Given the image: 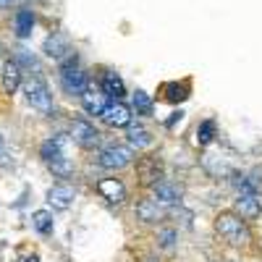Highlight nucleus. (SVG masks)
I'll use <instances>...</instances> for the list:
<instances>
[{"label": "nucleus", "instance_id": "18", "mask_svg": "<svg viewBox=\"0 0 262 262\" xmlns=\"http://www.w3.org/2000/svg\"><path fill=\"white\" fill-rule=\"evenodd\" d=\"M231 210L242 217V221L254 223V221L262 217V200H259V196H252V194H236Z\"/></svg>", "mask_w": 262, "mask_h": 262}, {"label": "nucleus", "instance_id": "1", "mask_svg": "<svg viewBox=\"0 0 262 262\" xmlns=\"http://www.w3.org/2000/svg\"><path fill=\"white\" fill-rule=\"evenodd\" d=\"M212 233L215 238L221 242L223 247L233 249V252H242V254H259L257 247V236L252 231V223L242 221L231 207L226 210H217L212 215Z\"/></svg>", "mask_w": 262, "mask_h": 262}, {"label": "nucleus", "instance_id": "3", "mask_svg": "<svg viewBox=\"0 0 262 262\" xmlns=\"http://www.w3.org/2000/svg\"><path fill=\"white\" fill-rule=\"evenodd\" d=\"M131 173H134V186L139 189V194H147L152 191L165 176V158L160 155V152H139L134 165H131Z\"/></svg>", "mask_w": 262, "mask_h": 262}, {"label": "nucleus", "instance_id": "22", "mask_svg": "<svg viewBox=\"0 0 262 262\" xmlns=\"http://www.w3.org/2000/svg\"><path fill=\"white\" fill-rule=\"evenodd\" d=\"M131 113H137L142 118H149L152 113H155V100H152L144 90H134V95H131Z\"/></svg>", "mask_w": 262, "mask_h": 262}, {"label": "nucleus", "instance_id": "27", "mask_svg": "<svg viewBox=\"0 0 262 262\" xmlns=\"http://www.w3.org/2000/svg\"><path fill=\"white\" fill-rule=\"evenodd\" d=\"M139 262H165V257L160 254V252H155V249H147V252H142L139 254Z\"/></svg>", "mask_w": 262, "mask_h": 262}, {"label": "nucleus", "instance_id": "6", "mask_svg": "<svg viewBox=\"0 0 262 262\" xmlns=\"http://www.w3.org/2000/svg\"><path fill=\"white\" fill-rule=\"evenodd\" d=\"M139 152H134L126 142H105L95 152V165L105 173H123L134 165Z\"/></svg>", "mask_w": 262, "mask_h": 262}, {"label": "nucleus", "instance_id": "11", "mask_svg": "<svg viewBox=\"0 0 262 262\" xmlns=\"http://www.w3.org/2000/svg\"><path fill=\"white\" fill-rule=\"evenodd\" d=\"M149 196H152V200H155V202H160L163 207H181L184 205V184H179V181H173V179H163L155 189H152V191H147Z\"/></svg>", "mask_w": 262, "mask_h": 262}, {"label": "nucleus", "instance_id": "5", "mask_svg": "<svg viewBox=\"0 0 262 262\" xmlns=\"http://www.w3.org/2000/svg\"><path fill=\"white\" fill-rule=\"evenodd\" d=\"M21 92H24L27 105L32 107V111H37L39 116L53 118V116L58 113V107H55V95H53L50 84L45 81V76H42V74H29V76H24Z\"/></svg>", "mask_w": 262, "mask_h": 262}, {"label": "nucleus", "instance_id": "9", "mask_svg": "<svg viewBox=\"0 0 262 262\" xmlns=\"http://www.w3.org/2000/svg\"><path fill=\"white\" fill-rule=\"evenodd\" d=\"M95 191H97L100 200H105L107 205H113V207L126 205L128 194H131V189H128V184H126V179L121 176V173H107V176H100L95 181Z\"/></svg>", "mask_w": 262, "mask_h": 262}, {"label": "nucleus", "instance_id": "10", "mask_svg": "<svg viewBox=\"0 0 262 262\" xmlns=\"http://www.w3.org/2000/svg\"><path fill=\"white\" fill-rule=\"evenodd\" d=\"M179 242H181V228L173 226L170 221L149 231V247L155 249V252H160L163 257H170L173 252H176L179 249Z\"/></svg>", "mask_w": 262, "mask_h": 262}, {"label": "nucleus", "instance_id": "8", "mask_svg": "<svg viewBox=\"0 0 262 262\" xmlns=\"http://www.w3.org/2000/svg\"><path fill=\"white\" fill-rule=\"evenodd\" d=\"M69 139H71V142L76 144V149H81V152H97V149L105 144L102 131L95 126V121L84 118V116L71 118V123H69Z\"/></svg>", "mask_w": 262, "mask_h": 262}, {"label": "nucleus", "instance_id": "15", "mask_svg": "<svg viewBox=\"0 0 262 262\" xmlns=\"http://www.w3.org/2000/svg\"><path fill=\"white\" fill-rule=\"evenodd\" d=\"M126 134H123V142L131 147V149H134V152H147L152 144H155V134H152V131L144 126V123H134V121H131L126 128Z\"/></svg>", "mask_w": 262, "mask_h": 262}, {"label": "nucleus", "instance_id": "16", "mask_svg": "<svg viewBox=\"0 0 262 262\" xmlns=\"http://www.w3.org/2000/svg\"><path fill=\"white\" fill-rule=\"evenodd\" d=\"M97 90L107 97V100H123L126 97V84L123 79L113 71V69H100V76H97Z\"/></svg>", "mask_w": 262, "mask_h": 262}, {"label": "nucleus", "instance_id": "31", "mask_svg": "<svg viewBox=\"0 0 262 262\" xmlns=\"http://www.w3.org/2000/svg\"><path fill=\"white\" fill-rule=\"evenodd\" d=\"M8 55H6V45H3V42H0V63H3Z\"/></svg>", "mask_w": 262, "mask_h": 262}, {"label": "nucleus", "instance_id": "17", "mask_svg": "<svg viewBox=\"0 0 262 262\" xmlns=\"http://www.w3.org/2000/svg\"><path fill=\"white\" fill-rule=\"evenodd\" d=\"M76 200V189L69 184V181H55L50 189H48V205L58 212H66Z\"/></svg>", "mask_w": 262, "mask_h": 262}, {"label": "nucleus", "instance_id": "23", "mask_svg": "<svg viewBox=\"0 0 262 262\" xmlns=\"http://www.w3.org/2000/svg\"><path fill=\"white\" fill-rule=\"evenodd\" d=\"M32 228H34L39 236H50V233L55 231L53 212H50V210H37V212H32Z\"/></svg>", "mask_w": 262, "mask_h": 262}, {"label": "nucleus", "instance_id": "13", "mask_svg": "<svg viewBox=\"0 0 262 262\" xmlns=\"http://www.w3.org/2000/svg\"><path fill=\"white\" fill-rule=\"evenodd\" d=\"M21 84H24V71H21V66L13 60V58H6L0 63V86H3V95L13 97Z\"/></svg>", "mask_w": 262, "mask_h": 262}, {"label": "nucleus", "instance_id": "4", "mask_svg": "<svg viewBox=\"0 0 262 262\" xmlns=\"http://www.w3.org/2000/svg\"><path fill=\"white\" fill-rule=\"evenodd\" d=\"M58 84H60V92L69 100H79L92 86V76L86 74V69L79 63L76 53L58 63Z\"/></svg>", "mask_w": 262, "mask_h": 262}, {"label": "nucleus", "instance_id": "19", "mask_svg": "<svg viewBox=\"0 0 262 262\" xmlns=\"http://www.w3.org/2000/svg\"><path fill=\"white\" fill-rule=\"evenodd\" d=\"M158 95H160L163 102L179 105V102L189 100V95H191V81H189V79H184V81H165V84H160Z\"/></svg>", "mask_w": 262, "mask_h": 262}, {"label": "nucleus", "instance_id": "21", "mask_svg": "<svg viewBox=\"0 0 262 262\" xmlns=\"http://www.w3.org/2000/svg\"><path fill=\"white\" fill-rule=\"evenodd\" d=\"M107 102H111V100H107V97L97 90V86H95V84H92L90 90H86V92L79 97L81 111H84L86 116H95V118H100V113L105 111V105H107Z\"/></svg>", "mask_w": 262, "mask_h": 262}, {"label": "nucleus", "instance_id": "29", "mask_svg": "<svg viewBox=\"0 0 262 262\" xmlns=\"http://www.w3.org/2000/svg\"><path fill=\"white\" fill-rule=\"evenodd\" d=\"M181 116H184V113H181V111H179V113H173V116H170V118H168V121H165V126H168V128H170V126H173V123H176V121H181Z\"/></svg>", "mask_w": 262, "mask_h": 262}, {"label": "nucleus", "instance_id": "24", "mask_svg": "<svg viewBox=\"0 0 262 262\" xmlns=\"http://www.w3.org/2000/svg\"><path fill=\"white\" fill-rule=\"evenodd\" d=\"M202 163H205V170L210 173V176H215V179H231L233 173H236V170H233L226 160H221V158H210V155H207Z\"/></svg>", "mask_w": 262, "mask_h": 262}, {"label": "nucleus", "instance_id": "20", "mask_svg": "<svg viewBox=\"0 0 262 262\" xmlns=\"http://www.w3.org/2000/svg\"><path fill=\"white\" fill-rule=\"evenodd\" d=\"M34 24H37L34 8H29V6L16 8V13H13V32H16L18 39H29L32 32H34Z\"/></svg>", "mask_w": 262, "mask_h": 262}, {"label": "nucleus", "instance_id": "7", "mask_svg": "<svg viewBox=\"0 0 262 262\" xmlns=\"http://www.w3.org/2000/svg\"><path fill=\"white\" fill-rule=\"evenodd\" d=\"M131 217L139 228H158L163 223H168V207H163L160 202H155L149 194H139L134 205H131Z\"/></svg>", "mask_w": 262, "mask_h": 262}, {"label": "nucleus", "instance_id": "14", "mask_svg": "<svg viewBox=\"0 0 262 262\" xmlns=\"http://www.w3.org/2000/svg\"><path fill=\"white\" fill-rule=\"evenodd\" d=\"M42 53H45L50 60L60 63V60H66L69 55H74L76 50H74V45H71V39L66 37L63 32H50V34L45 37V45H42Z\"/></svg>", "mask_w": 262, "mask_h": 262}, {"label": "nucleus", "instance_id": "26", "mask_svg": "<svg viewBox=\"0 0 262 262\" xmlns=\"http://www.w3.org/2000/svg\"><path fill=\"white\" fill-rule=\"evenodd\" d=\"M215 137H217V126H215V121H212V118L200 121V126H196V144L205 149V147H210V144L215 142Z\"/></svg>", "mask_w": 262, "mask_h": 262}, {"label": "nucleus", "instance_id": "30", "mask_svg": "<svg viewBox=\"0 0 262 262\" xmlns=\"http://www.w3.org/2000/svg\"><path fill=\"white\" fill-rule=\"evenodd\" d=\"M18 262H39V254H24L18 257Z\"/></svg>", "mask_w": 262, "mask_h": 262}, {"label": "nucleus", "instance_id": "25", "mask_svg": "<svg viewBox=\"0 0 262 262\" xmlns=\"http://www.w3.org/2000/svg\"><path fill=\"white\" fill-rule=\"evenodd\" d=\"M13 60L21 66V71H29V74H42V69H39V60H37V55L32 53V50H27V48H18L16 50V55H13Z\"/></svg>", "mask_w": 262, "mask_h": 262}, {"label": "nucleus", "instance_id": "2", "mask_svg": "<svg viewBox=\"0 0 262 262\" xmlns=\"http://www.w3.org/2000/svg\"><path fill=\"white\" fill-rule=\"evenodd\" d=\"M39 160L45 163V168L53 173L58 181H69L76 168L69 158V134H53L48 139H42L39 144Z\"/></svg>", "mask_w": 262, "mask_h": 262}, {"label": "nucleus", "instance_id": "12", "mask_svg": "<svg viewBox=\"0 0 262 262\" xmlns=\"http://www.w3.org/2000/svg\"><path fill=\"white\" fill-rule=\"evenodd\" d=\"M131 121H134V113H131V107L123 102V100H113L105 105V111L100 113V123L107 126V128H126Z\"/></svg>", "mask_w": 262, "mask_h": 262}, {"label": "nucleus", "instance_id": "28", "mask_svg": "<svg viewBox=\"0 0 262 262\" xmlns=\"http://www.w3.org/2000/svg\"><path fill=\"white\" fill-rule=\"evenodd\" d=\"M18 6V0H0V11H11Z\"/></svg>", "mask_w": 262, "mask_h": 262}]
</instances>
